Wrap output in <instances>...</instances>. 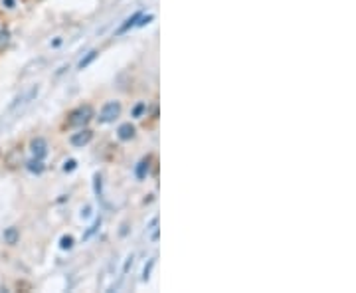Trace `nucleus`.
<instances>
[{
    "mask_svg": "<svg viewBox=\"0 0 356 293\" xmlns=\"http://www.w3.org/2000/svg\"><path fill=\"white\" fill-rule=\"evenodd\" d=\"M28 171H32V172H42V171H44V167H42V161H40V159H36V161H30V163H28Z\"/></svg>",
    "mask_w": 356,
    "mask_h": 293,
    "instance_id": "obj_11",
    "label": "nucleus"
},
{
    "mask_svg": "<svg viewBox=\"0 0 356 293\" xmlns=\"http://www.w3.org/2000/svg\"><path fill=\"white\" fill-rule=\"evenodd\" d=\"M38 91H40V85H32L30 89H26V91H22L16 99L8 105V109H6V113L2 115V119H0V129H8L28 107H30V103L38 97Z\"/></svg>",
    "mask_w": 356,
    "mask_h": 293,
    "instance_id": "obj_1",
    "label": "nucleus"
},
{
    "mask_svg": "<svg viewBox=\"0 0 356 293\" xmlns=\"http://www.w3.org/2000/svg\"><path fill=\"white\" fill-rule=\"evenodd\" d=\"M71 246H73V238H71V236H64V238L60 240V248H62V250H70Z\"/></svg>",
    "mask_w": 356,
    "mask_h": 293,
    "instance_id": "obj_12",
    "label": "nucleus"
},
{
    "mask_svg": "<svg viewBox=\"0 0 356 293\" xmlns=\"http://www.w3.org/2000/svg\"><path fill=\"white\" fill-rule=\"evenodd\" d=\"M18 240H20V232H18V228L10 226V228H6V230H4V242H6V244L14 246V244H18Z\"/></svg>",
    "mask_w": 356,
    "mask_h": 293,
    "instance_id": "obj_7",
    "label": "nucleus"
},
{
    "mask_svg": "<svg viewBox=\"0 0 356 293\" xmlns=\"http://www.w3.org/2000/svg\"><path fill=\"white\" fill-rule=\"evenodd\" d=\"M91 117H93V107H91V105H81V107H77L75 111L70 113L68 125H70V127H81V125H85Z\"/></svg>",
    "mask_w": 356,
    "mask_h": 293,
    "instance_id": "obj_2",
    "label": "nucleus"
},
{
    "mask_svg": "<svg viewBox=\"0 0 356 293\" xmlns=\"http://www.w3.org/2000/svg\"><path fill=\"white\" fill-rule=\"evenodd\" d=\"M32 153H34V157L36 159H44L46 155H47V143H46V139H42V137H36L34 141H32Z\"/></svg>",
    "mask_w": 356,
    "mask_h": 293,
    "instance_id": "obj_4",
    "label": "nucleus"
},
{
    "mask_svg": "<svg viewBox=\"0 0 356 293\" xmlns=\"http://www.w3.org/2000/svg\"><path fill=\"white\" fill-rule=\"evenodd\" d=\"M117 135H119L121 141H131V139L135 137V127H133L131 123H123V125L119 127Z\"/></svg>",
    "mask_w": 356,
    "mask_h": 293,
    "instance_id": "obj_6",
    "label": "nucleus"
},
{
    "mask_svg": "<svg viewBox=\"0 0 356 293\" xmlns=\"http://www.w3.org/2000/svg\"><path fill=\"white\" fill-rule=\"evenodd\" d=\"M152 266H155V260H150V262H148V268H144V271H142V279H144V281L150 277L148 273H150V268H152Z\"/></svg>",
    "mask_w": 356,
    "mask_h": 293,
    "instance_id": "obj_17",
    "label": "nucleus"
},
{
    "mask_svg": "<svg viewBox=\"0 0 356 293\" xmlns=\"http://www.w3.org/2000/svg\"><path fill=\"white\" fill-rule=\"evenodd\" d=\"M148 167H150V157H146V159H142L139 163V167H137V178L142 180L146 176V172H148Z\"/></svg>",
    "mask_w": 356,
    "mask_h": 293,
    "instance_id": "obj_8",
    "label": "nucleus"
},
{
    "mask_svg": "<svg viewBox=\"0 0 356 293\" xmlns=\"http://www.w3.org/2000/svg\"><path fill=\"white\" fill-rule=\"evenodd\" d=\"M144 109H146V105H144V103H139V105H137V107L133 109V117H141Z\"/></svg>",
    "mask_w": 356,
    "mask_h": 293,
    "instance_id": "obj_14",
    "label": "nucleus"
},
{
    "mask_svg": "<svg viewBox=\"0 0 356 293\" xmlns=\"http://www.w3.org/2000/svg\"><path fill=\"white\" fill-rule=\"evenodd\" d=\"M139 18H141V12H137V14H133V16H131V18H127V20H125V24H123V26H121V28H119V30H117V34H125V32H127V30H129V28H133V26H135V22H137V20H139Z\"/></svg>",
    "mask_w": 356,
    "mask_h": 293,
    "instance_id": "obj_9",
    "label": "nucleus"
},
{
    "mask_svg": "<svg viewBox=\"0 0 356 293\" xmlns=\"http://www.w3.org/2000/svg\"><path fill=\"white\" fill-rule=\"evenodd\" d=\"M95 192L101 194V176L99 174H95Z\"/></svg>",
    "mask_w": 356,
    "mask_h": 293,
    "instance_id": "obj_18",
    "label": "nucleus"
},
{
    "mask_svg": "<svg viewBox=\"0 0 356 293\" xmlns=\"http://www.w3.org/2000/svg\"><path fill=\"white\" fill-rule=\"evenodd\" d=\"M119 115H121V103L119 101H109V103L103 105V109H101V113H99V123H111Z\"/></svg>",
    "mask_w": 356,
    "mask_h": 293,
    "instance_id": "obj_3",
    "label": "nucleus"
},
{
    "mask_svg": "<svg viewBox=\"0 0 356 293\" xmlns=\"http://www.w3.org/2000/svg\"><path fill=\"white\" fill-rule=\"evenodd\" d=\"M8 40H10V34L6 32V30H0V50L8 44Z\"/></svg>",
    "mask_w": 356,
    "mask_h": 293,
    "instance_id": "obj_13",
    "label": "nucleus"
},
{
    "mask_svg": "<svg viewBox=\"0 0 356 293\" xmlns=\"http://www.w3.org/2000/svg\"><path fill=\"white\" fill-rule=\"evenodd\" d=\"M91 139H93V133H91L89 129H83V131H79V133H73V135L70 137V143H71L73 146H85Z\"/></svg>",
    "mask_w": 356,
    "mask_h": 293,
    "instance_id": "obj_5",
    "label": "nucleus"
},
{
    "mask_svg": "<svg viewBox=\"0 0 356 293\" xmlns=\"http://www.w3.org/2000/svg\"><path fill=\"white\" fill-rule=\"evenodd\" d=\"M2 8H6V10L16 8V0H2Z\"/></svg>",
    "mask_w": 356,
    "mask_h": 293,
    "instance_id": "obj_16",
    "label": "nucleus"
},
{
    "mask_svg": "<svg viewBox=\"0 0 356 293\" xmlns=\"http://www.w3.org/2000/svg\"><path fill=\"white\" fill-rule=\"evenodd\" d=\"M97 54H99V52H97V50H93V52H89V54H87V58H83V60H81V62H79V70H85V68H87V66H89V64H91V62H93V60H95V58H97Z\"/></svg>",
    "mask_w": 356,
    "mask_h": 293,
    "instance_id": "obj_10",
    "label": "nucleus"
},
{
    "mask_svg": "<svg viewBox=\"0 0 356 293\" xmlns=\"http://www.w3.org/2000/svg\"><path fill=\"white\" fill-rule=\"evenodd\" d=\"M75 167H77V163L71 159V161H68V163L64 165V172H71V171H75Z\"/></svg>",
    "mask_w": 356,
    "mask_h": 293,
    "instance_id": "obj_15",
    "label": "nucleus"
}]
</instances>
